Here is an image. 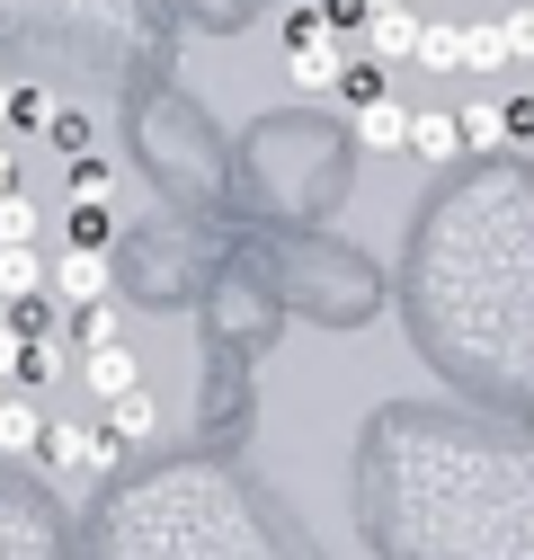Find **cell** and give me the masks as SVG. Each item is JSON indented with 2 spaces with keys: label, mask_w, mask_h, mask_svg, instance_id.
<instances>
[{
  "label": "cell",
  "mask_w": 534,
  "mask_h": 560,
  "mask_svg": "<svg viewBox=\"0 0 534 560\" xmlns=\"http://www.w3.org/2000/svg\"><path fill=\"white\" fill-rule=\"evenodd\" d=\"M98 428H107L116 454H125V445H152V436H161V400H152V383H134L125 400H98Z\"/></svg>",
  "instance_id": "6da1fadb"
},
{
  "label": "cell",
  "mask_w": 534,
  "mask_h": 560,
  "mask_svg": "<svg viewBox=\"0 0 534 560\" xmlns=\"http://www.w3.org/2000/svg\"><path fill=\"white\" fill-rule=\"evenodd\" d=\"M36 463L45 471H107L116 445H107V428H81V418H72V428H45V454Z\"/></svg>",
  "instance_id": "7a4b0ae2"
},
{
  "label": "cell",
  "mask_w": 534,
  "mask_h": 560,
  "mask_svg": "<svg viewBox=\"0 0 534 560\" xmlns=\"http://www.w3.org/2000/svg\"><path fill=\"white\" fill-rule=\"evenodd\" d=\"M107 285H116V258L107 249H62V267H54V294L62 303H107Z\"/></svg>",
  "instance_id": "3957f363"
},
{
  "label": "cell",
  "mask_w": 534,
  "mask_h": 560,
  "mask_svg": "<svg viewBox=\"0 0 534 560\" xmlns=\"http://www.w3.org/2000/svg\"><path fill=\"white\" fill-rule=\"evenodd\" d=\"M419 10H365V45H374V62L392 72V62H419Z\"/></svg>",
  "instance_id": "277c9868"
},
{
  "label": "cell",
  "mask_w": 534,
  "mask_h": 560,
  "mask_svg": "<svg viewBox=\"0 0 534 560\" xmlns=\"http://www.w3.org/2000/svg\"><path fill=\"white\" fill-rule=\"evenodd\" d=\"M357 143H365V152H410V107H400L392 90H374V98L357 107Z\"/></svg>",
  "instance_id": "5b68a950"
},
{
  "label": "cell",
  "mask_w": 534,
  "mask_h": 560,
  "mask_svg": "<svg viewBox=\"0 0 534 560\" xmlns=\"http://www.w3.org/2000/svg\"><path fill=\"white\" fill-rule=\"evenodd\" d=\"M81 383H90L98 400H125L134 383H143V365H134V347L116 338V347H90V357H81Z\"/></svg>",
  "instance_id": "8992f818"
},
{
  "label": "cell",
  "mask_w": 534,
  "mask_h": 560,
  "mask_svg": "<svg viewBox=\"0 0 534 560\" xmlns=\"http://www.w3.org/2000/svg\"><path fill=\"white\" fill-rule=\"evenodd\" d=\"M0 454H19V463H36V454H45V409H36L27 392L0 400Z\"/></svg>",
  "instance_id": "52a82bcc"
},
{
  "label": "cell",
  "mask_w": 534,
  "mask_h": 560,
  "mask_svg": "<svg viewBox=\"0 0 534 560\" xmlns=\"http://www.w3.org/2000/svg\"><path fill=\"white\" fill-rule=\"evenodd\" d=\"M454 152H463L454 107H410V161H454Z\"/></svg>",
  "instance_id": "ba28073f"
},
{
  "label": "cell",
  "mask_w": 534,
  "mask_h": 560,
  "mask_svg": "<svg viewBox=\"0 0 534 560\" xmlns=\"http://www.w3.org/2000/svg\"><path fill=\"white\" fill-rule=\"evenodd\" d=\"M508 62H516V54H508V27H499V19H473V27H463V72L499 81Z\"/></svg>",
  "instance_id": "9c48e42d"
},
{
  "label": "cell",
  "mask_w": 534,
  "mask_h": 560,
  "mask_svg": "<svg viewBox=\"0 0 534 560\" xmlns=\"http://www.w3.org/2000/svg\"><path fill=\"white\" fill-rule=\"evenodd\" d=\"M454 125H463V152H499V143H508V107H499V98L454 107Z\"/></svg>",
  "instance_id": "30bf717a"
},
{
  "label": "cell",
  "mask_w": 534,
  "mask_h": 560,
  "mask_svg": "<svg viewBox=\"0 0 534 560\" xmlns=\"http://www.w3.org/2000/svg\"><path fill=\"white\" fill-rule=\"evenodd\" d=\"M294 90H303V98H329V90H339V54H329V36H321V45H294Z\"/></svg>",
  "instance_id": "8fae6325"
},
{
  "label": "cell",
  "mask_w": 534,
  "mask_h": 560,
  "mask_svg": "<svg viewBox=\"0 0 534 560\" xmlns=\"http://www.w3.org/2000/svg\"><path fill=\"white\" fill-rule=\"evenodd\" d=\"M419 62H428V72H463V27H419Z\"/></svg>",
  "instance_id": "7c38bea8"
},
{
  "label": "cell",
  "mask_w": 534,
  "mask_h": 560,
  "mask_svg": "<svg viewBox=\"0 0 534 560\" xmlns=\"http://www.w3.org/2000/svg\"><path fill=\"white\" fill-rule=\"evenodd\" d=\"M36 223H45V214H36V205H27L19 187L0 196V249H27V241H36Z\"/></svg>",
  "instance_id": "4fadbf2b"
},
{
  "label": "cell",
  "mask_w": 534,
  "mask_h": 560,
  "mask_svg": "<svg viewBox=\"0 0 534 560\" xmlns=\"http://www.w3.org/2000/svg\"><path fill=\"white\" fill-rule=\"evenodd\" d=\"M36 285H45L36 249H0V294H36Z\"/></svg>",
  "instance_id": "5bb4252c"
},
{
  "label": "cell",
  "mask_w": 534,
  "mask_h": 560,
  "mask_svg": "<svg viewBox=\"0 0 534 560\" xmlns=\"http://www.w3.org/2000/svg\"><path fill=\"white\" fill-rule=\"evenodd\" d=\"M116 241V214H107V205H81V214H72V249H107Z\"/></svg>",
  "instance_id": "9a60e30c"
},
{
  "label": "cell",
  "mask_w": 534,
  "mask_h": 560,
  "mask_svg": "<svg viewBox=\"0 0 534 560\" xmlns=\"http://www.w3.org/2000/svg\"><path fill=\"white\" fill-rule=\"evenodd\" d=\"M374 90H383V62H374V54H365V62H348V72H339V98H348V107H365Z\"/></svg>",
  "instance_id": "2e32d148"
},
{
  "label": "cell",
  "mask_w": 534,
  "mask_h": 560,
  "mask_svg": "<svg viewBox=\"0 0 534 560\" xmlns=\"http://www.w3.org/2000/svg\"><path fill=\"white\" fill-rule=\"evenodd\" d=\"M90 347H116V303H81V357Z\"/></svg>",
  "instance_id": "e0dca14e"
},
{
  "label": "cell",
  "mask_w": 534,
  "mask_h": 560,
  "mask_svg": "<svg viewBox=\"0 0 534 560\" xmlns=\"http://www.w3.org/2000/svg\"><path fill=\"white\" fill-rule=\"evenodd\" d=\"M499 27H508V54L534 62V10H499Z\"/></svg>",
  "instance_id": "ac0fdd59"
},
{
  "label": "cell",
  "mask_w": 534,
  "mask_h": 560,
  "mask_svg": "<svg viewBox=\"0 0 534 560\" xmlns=\"http://www.w3.org/2000/svg\"><path fill=\"white\" fill-rule=\"evenodd\" d=\"M10 116H19V125H27V133H45V125H54V107H45V98H36V90H10Z\"/></svg>",
  "instance_id": "d6986e66"
},
{
  "label": "cell",
  "mask_w": 534,
  "mask_h": 560,
  "mask_svg": "<svg viewBox=\"0 0 534 560\" xmlns=\"http://www.w3.org/2000/svg\"><path fill=\"white\" fill-rule=\"evenodd\" d=\"M72 196H81V205H107V170H98V161H90V170H81V178H72Z\"/></svg>",
  "instance_id": "ffe728a7"
},
{
  "label": "cell",
  "mask_w": 534,
  "mask_h": 560,
  "mask_svg": "<svg viewBox=\"0 0 534 560\" xmlns=\"http://www.w3.org/2000/svg\"><path fill=\"white\" fill-rule=\"evenodd\" d=\"M329 10V27H365V0H321Z\"/></svg>",
  "instance_id": "44dd1931"
},
{
  "label": "cell",
  "mask_w": 534,
  "mask_h": 560,
  "mask_svg": "<svg viewBox=\"0 0 534 560\" xmlns=\"http://www.w3.org/2000/svg\"><path fill=\"white\" fill-rule=\"evenodd\" d=\"M508 133H516V143H534V98H516V107H508Z\"/></svg>",
  "instance_id": "7402d4cb"
},
{
  "label": "cell",
  "mask_w": 534,
  "mask_h": 560,
  "mask_svg": "<svg viewBox=\"0 0 534 560\" xmlns=\"http://www.w3.org/2000/svg\"><path fill=\"white\" fill-rule=\"evenodd\" d=\"M365 10H410V0H365Z\"/></svg>",
  "instance_id": "603a6c76"
},
{
  "label": "cell",
  "mask_w": 534,
  "mask_h": 560,
  "mask_svg": "<svg viewBox=\"0 0 534 560\" xmlns=\"http://www.w3.org/2000/svg\"><path fill=\"white\" fill-rule=\"evenodd\" d=\"M0 116H10V81H0Z\"/></svg>",
  "instance_id": "cb8c5ba5"
}]
</instances>
